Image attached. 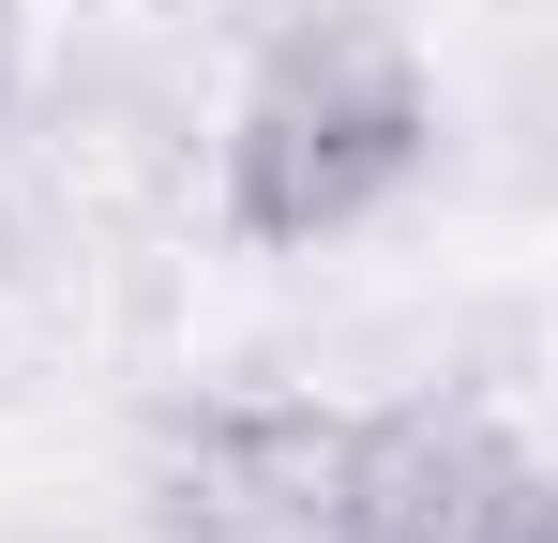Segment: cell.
Here are the masks:
<instances>
[{
	"instance_id": "6da1fadb",
	"label": "cell",
	"mask_w": 558,
	"mask_h": 543,
	"mask_svg": "<svg viewBox=\"0 0 558 543\" xmlns=\"http://www.w3.org/2000/svg\"><path fill=\"white\" fill-rule=\"evenodd\" d=\"M423 152H438L423 46L363 0L287 15L257 46V76H242V106H227V227L257 257H317V242L377 227L423 181Z\"/></svg>"
},
{
	"instance_id": "7a4b0ae2",
	"label": "cell",
	"mask_w": 558,
	"mask_h": 543,
	"mask_svg": "<svg viewBox=\"0 0 558 543\" xmlns=\"http://www.w3.org/2000/svg\"><path fill=\"white\" fill-rule=\"evenodd\" d=\"M151 543H348V408L317 393H211L151 438Z\"/></svg>"
},
{
	"instance_id": "3957f363",
	"label": "cell",
	"mask_w": 558,
	"mask_h": 543,
	"mask_svg": "<svg viewBox=\"0 0 558 543\" xmlns=\"http://www.w3.org/2000/svg\"><path fill=\"white\" fill-rule=\"evenodd\" d=\"M15 76H31V0H0V121H15Z\"/></svg>"
}]
</instances>
